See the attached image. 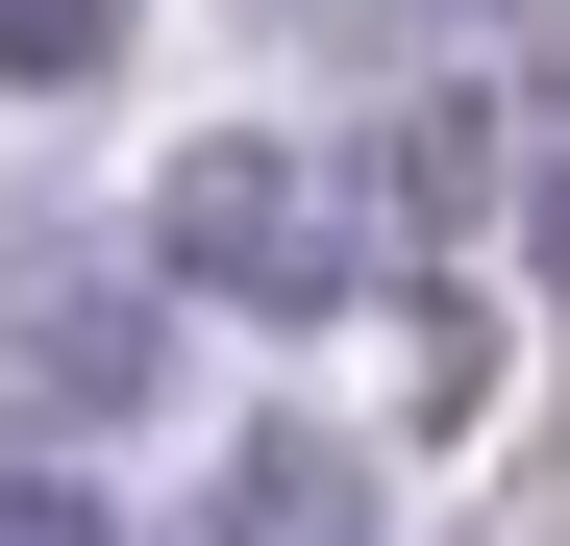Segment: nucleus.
<instances>
[{
    "instance_id": "7ed1b4c3",
    "label": "nucleus",
    "mask_w": 570,
    "mask_h": 546,
    "mask_svg": "<svg viewBox=\"0 0 570 546\" xmlns=\"http://www.w3.org/2000/svg\"><path fill=\"white\" fill-rule=\"evenodd\" d=\"M199 546H372V472H347L323 422H248V472L199 497Z\"/></svg>"
},
{
    "instance_id": "20e7f679",
    "label": "nucleus",
    "mask_w": 570,
    "mask_h": 546,
    "mask_svg": "<svg viewBox=\"0 0 570 546\" xmlns=\"http://www.w3.org/2000/svg\"><path fill=\"white\" fill-rule=\"evenodd\" d=\"M125 50V0H0V75H26V100H50V75H100Z\"/></svg>"
},
{
    "instance_id": "f03ea898",
    "label": "nucleus",
    "mask_w": 570,
    "mask_h": 546,
    "mask_svg": "<svg viewBox=\"0 0 570 546\" xmlns=\"http://www.w3.org/2000/svg\"><path fill=\"white\" fill-rule=\"evenodd\" d=\"M125 398H149V273L0 248V422H125Z\"/></svg>"
},
{
    "instance_id": "423d86ee",
    "label": "nucleus",
    "mask_w": 570,
    "mask_h": 546,
    "mask_svg": "<svg viewBox=\"0 0 570 546\" xmlns=\"http://www.w3.org/2000/svg\"><path fill=\"white\" fill-rule=\"evenodd\" d=\"M0 546H125V521L75 497V472H0Z\"/></svg>"
},
{
    "instance_id": "f257e3e1",
    "label": "nucleus",
    "mask_w": 570,
    "mask_h": 546,
    "mask_svg": "<svg viewBox=\"0 0 570 546\" xmlns=\"http://www.w3.org/2000/svg\"><path fill=\"white\" fill-rule=\"evenodd\" d=\"M149 273H174V299H224V323H323V299H347V199H323V149H273V125L174 149Z\"/></svg>"
},
{
    "instance_id": "39448f33",
    "label": "nucleus",
    "mask_w": 570,
    "mask_h": 546,
    "mask_svg": "<svg viewBox=\"0 0 570 546\" xmlns=\"http://www.w3.org/2000/svg\"><path fill=\"white\" fill-rule=\"evenodd\" d=\"M521 248H546V299H570V75L521 100Z\"/></svg>"
}]
</instances>
